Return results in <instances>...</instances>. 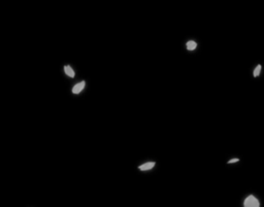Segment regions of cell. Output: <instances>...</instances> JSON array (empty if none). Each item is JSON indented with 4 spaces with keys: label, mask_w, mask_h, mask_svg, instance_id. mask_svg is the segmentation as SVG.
Returning <instances> with one entry per match:
<instances>
[{
    "label": "cell",
    "mask_w": 264,
    "mask_h": 207,
    "mask_svg": "<svg viewBox=\"0 0 264 207\" xmlns=\"http://www.w3.org/2000/svg\"><path fill=\"white\" fill-rule=\"evenodd\" d=\"M245 207H259L260 206V203L253 195H250L247 199L245 200V203H243Z\"/></svg>",
    "instance_id": "1"
},
{
    "label": "cell",
    "mask_w": 264,
    "mask_h": 207,
    "mask_svg": "<svg viewBox=\"0 0 264 207\" xmlns=\"http://www.w3.org/2000/svg\"><path fill=\"white\" fill-rule=\"evenodd\" d=\"M84 88H85V82H78V84H76V85L73 87V89H72V93H73V94L80 93V92L84 90Z\"/></svg>",
    "instance_id": "2"
},
{
    "label": "cell",
    "mask_w": 264,
    "mask_h": 207,
    "mask_svg": "<svg viewBox=\"0 0 264 207\" xmlns=\"http://www.w3.org/2000/svg\"><path fill=\"white\" fill-rule=\"evenodd\" d=\"M154 166H155V163L154 162H149V163H146V164L142 165V166H139V169L140 170H144V171H146V170L152 169Z\"/></svg>",
    "instance_id": "3"
},
{
    "label": "cell",
    "mask_w": 264,
    "mask_h": 207,
    "mask_svg": "<svg viewBox=\"0 0 264 207\" xmlns=\"http://www.w3.org/2000/svg\"><path fill=\"white\" fill-rule=\"evenodd\" d=\"M64 71H65V73L67 74L68 76H70V77H74V71H73V69L70 67V66H65V67H64Z\"/></svg>",
    "instance_id": "4"
},
{
    "label": "cell",
    "mask_w": 264,
    "mask_h": 207,
    "mask_svg": "<svg viewBox=\"0 0 264 207\" xmlns=\"http://www.w3.org/2000/svg\"><path fill=\"white\" fill-rule=\"evenodd\" d=\"M197 45L195 41H193V40H190V41H188L187 43V49L189 50V51H194L195 49H196Z\"/></svg>",
    "instance_id": "5"
},
{
    "label": "cell",
    "mask_w": 264,
    "mask_h": 207,
    "mask_svg": "<svg viewBox=\"0 0 264 207\" xmlns=\"http://www.w3.org/2000/svg\"><path fill=\"white\" fill-rule=\"evenodd\" d=\"M261 65H257L254 70V77H258L260 75V72H261Z\"/></svg>",
    "instance_id": "6"
},
{
    "label": "cell",
    "mask_w": 264,
    "mask_h": 207,
    "mask_svg": "<svg viewBox=\"0 0 264 207\" xmlns=\"http://www.w3.org/2000/svg\"><path fill=\"white\" fill-rule=\"evenodd\" d=\"M238 161H239V160H238V159H232V160H230V161H229V162H228V163H229V164H231V163H235V162H238Z\"/></svg>",
    "instance_id": "7"
}]
</instances>
